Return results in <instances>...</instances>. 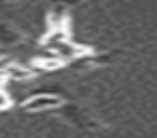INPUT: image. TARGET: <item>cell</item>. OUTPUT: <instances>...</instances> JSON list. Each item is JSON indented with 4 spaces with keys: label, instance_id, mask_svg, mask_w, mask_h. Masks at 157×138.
Returning a JSON list of instances; mask_svg holds the SVG:
<instances>
[{
    "label": "cell",
    "instance_id": "obj_1",
    "mask_svg": "<svg viewBox=\"0 0 157 138\" xmlns=\"http://www.w3.org/2000/svg\"><path fill=\"white\" fill-rule=\"evenodd\" d=\"M63 104V99L58 95H35L30 99L24 101V110L30 112H41V110H54Z\"/></svg>",
    "mask_w": 157,
    "mask_h": 138
},
{
    "label": "cell",
    "instance_id": "obj_2",
    "mask_svg": "<svg viewBox=\"0 0 157 138\" xmlns=\"http://www.w3.org/2000/svg\"><path fill=\"white\" fill-rule=\"evenodd\" d=\"M52 50H56V54L65 61V63H69V61H73V58H80L82 56V48L80 45H75L73 41H60L58 45H54Z\"/></svg>",
    "mask_w": 157,
    "mask_h": 138
},
{
    "label": "cell",
    "instance_id": "obj_3",
    "mask_svg": "<svg viewBox=\"0 0 157 138\" xmlns=\"http://www.w3.org/2000/svg\"><path fill=\"white\" fill-rule=\"evenodd\" d=\"M2 76L7 78V80H13V82H24V80H30L33 76H35V71H33V67H22V65H9L5 71H2Z\"/></svg>",
    "mask_w": 157,
    "mask_h": 138
},
{
    "label": "cell",
    "instance_id": "obj_4",
    "mask_svg": "<svg viewBox=\"0 0 157 138\" xmlns=\"http://www.w3.org/2000/svg\"><path fill=\"white\" fill-rule=\"evenodd\" d=\"M9 106H11V97H9V95L5 93V89H2V91H0V110H7Z\"/></svg>",
    "mask_w": 157,
    "mask_h": 138
},
{
    "label": "cell",
    "instance_id": "obj_5",
    "mask_svg": "<svg viewBox=\"0 0 157 138\" xmlns=\"http://www.w3.org/2000/svg\"><path fill=\"white\" fill-rule=\"evenodd\" d=\"M52 2H63V5H78L80 0H52Z\"/></svg>",
    "mask_w": 157,
    "mask_h": 138
},
{
    "label": "cell",
    "instance_id": "obj_6",
    "mask_svg": "<svg viewBox=\"0 0 157 138\" xmlns=\"http://www.w3.org/2000/svg\"><path fill=\"white\" fill-rule=\"evenodd\" d=\"M5 82H7V78H5L2 73H0V91H2V86H5Z\"/></svg>",
    "mask_w": 157,
    "mask_h": 138
},
{
    "label": "cell",
    "instance_id": "obj_7",
    "mask_svg": "<svg viewBox=\"0 0 157 138\" xmlns=\"http://www.w3.org/2000/svg\"><path fill=\"white\" fill-rule=\"evenodd\" d=\"M0 73H2V71H0Z\"/></svg>",
    "mask_w": 157,
    "mask_h": 138
}]
</instances>
